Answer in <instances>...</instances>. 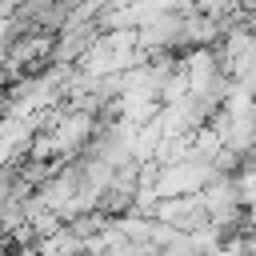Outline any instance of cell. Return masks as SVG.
<instances>
[{
  "label": "cell",
  "mask_w": 256,
  "mask_h": 256,
  "mask_svg": "<svg viewBox=\"0 0 256 256\" xmlns=\"http://www.w3.org/2000/svg\"><path fill=\"white\" fill-rule=\"evenodd\" d=\"M160 172H156V192H160V200H168V196H192V192H204L212 180H216V164L212 160H204V156H196V152H188L184 160H168V164H156Z\"/></svg>",
  "instance_id": "obj_1"
},
{
  "label": "cell",
  "mask_w": 256,
  "mask_h": 256,
  "mask_svg": "<svg viewBox=\"0 0 256 256\" xmlns=\"http://www.w3.org/2000/svg\"><path fill=\"white\" fill-rule=\"evenodd\" d=\"M104 36V24L100 20H80V24H64L56 32V48H52V64H80L92 44Z\"/></svg>",
  "instance_id": "obj_2"
},
{
  "label": "cell",
  "mask_w": 256,
  "mask_h": 256,
  "mask_svg": "<svg viewBox=\"0 0 256 256\" xmlns=\"http://www.w3.org/2000/svg\"><path fill=\"white\" fill-rule=\"evenodd\" d=\"M160 224H172V228H180V232H196V228H204V224H212V216H208V208H204V196L200 192H192V196H168V200H160L156 204V212H152Z\"/></svg>",
  "instance_id": "obj_3"
},
{
  "label": "cell",
  "mask_w": 256,
  "mask_h": 256,
  "mask_svg": "<svg viewBox=\"0 0 256 256\" xmlns=\"http://www.w3.org/2000/svg\"><path fill=\"white\" fill-rule=\"evenodd\" d=\"M196 8L208 12V16H216V20H224V24H232L240 16V0H200Z\"/></svg>",
  "instance_id": "obj_4"
},
{
  "label": "cell",
  "mask_w": 256,
  "mask_h": 256,
  "mask_svg": "<svg viewBox=\"0 0 256 256\" xmlns=\"http://www.w3.org/2000/svg\"><path fill=\"white\" fill-rule=\"evenodd\" d=\"M84 256H88V252H84Z\"/></svg>",
  "instance_id": "obj_5"
}]
</instances>
